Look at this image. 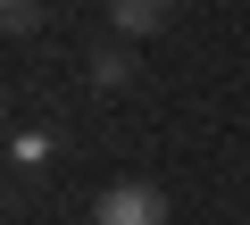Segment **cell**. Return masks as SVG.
I'll return each instance as SVG.
<instances>
[{"label":"cell","mask_w":250,"mask_h":225,"mask_svg":"<svg viewBox=\"0 0 250 225\" xmlns=\"http://www.w3.org/2000/svg\"><path fill=\"white\" fill-rule=\"evenodd\" d=\"M92 225H167V192L159 184H117V192H100Z\"/></svg>","instance_id":"1"},{"label":"cell","mask_w":250,"mask_h":225,"mask_svg":"<svg viewBox=\"0 0 250 225\" xmlns=\"http://www.w3.org/2000/svg\"><path fill=\"white\" fill-rule=\"evenodd\" d=\"M42 25V0H0V34H34Z\"/></svg>","instance_id":"4"},{"label":"cell","mask_w":250,"mask_h":225,"mask_svg":"<svg viewBox=\"0 0 250 225\" xmlns=\"http://www.w3.org/2000/svg\"><path fill=\"white\" fill-rule=\"evenodd\" d=\"M108 17H117V34H125V42H142V34L175 25V0H108Z\"/></svg>","instance_id":"3"},{"label":"cell","mask_w":250,"mask_h":225,"mask_svg":"<svg viewBox=\"0 0 250 225\" xmlns=\"http://www.w3.org/2000/svg\"><path fill=\"white\" fill-rule=\"evenodd\" d=\"M9 150H17V167H42V159H50V134H17Z\"/></svg>","instance_id":"5"},{"label":"cell","mask_w":250,"mask_h":225,"mask_svg":"<svg viewBox=\"0 0 250 225\" xmlns=\"http://www.w3.org/2000/svg\"><path fill=\"white\" fill-rule=\"evenodd\" d=\"M83 75H92V92H125V83L142 75V59L125 50V42H100V50L83 59Z\"/></svg>","instance_id":"2"}]
</instances>
